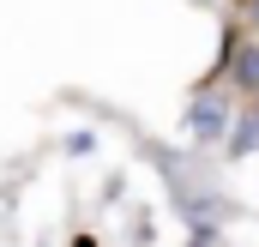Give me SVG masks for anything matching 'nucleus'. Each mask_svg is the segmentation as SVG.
I'll return each mask as SVG.
<instances>
[{"label": "nucleus", "mask_w": 259, "mask_h": 247, "mask_svg": "<svg viewBox=\"0 0 259 247\" xmlns=\"http://www.w3.org/2000/svg\"><path fill=\"white\" fill-rule=\"evenodd\" d=\"M235 78H241V91H259V49L235 55Z\"/></svg>", "instance_id": "obj_3"}, {"label": "nucleus", "mask_w": 259, "mask_h": 247, "mask_svg": "<svg viewBox=\"0 0 259 247\" xmlns=\"http://www.w3.org/2000/svg\"><path fill=\"white\" fill-rule=\"evenodd\" d=\"M187 127H193V139H217V133L229 127V109H223V103H211V97H199L193 115H187Z\"/></svg>", "instance_id": "obj_1"}, {"label": "nucleus", "mask_w": 259, "mask_h": 247, "mask_svg": "<svg viewBox=\"0 0 259 247\" xmlns=\"http://www.w3.org/2000/svg\"><path fill=\"white\" fill-rule=\"evenodd\" d=\"M253 24H259V0H253Z\"/></svg>", "instance_id": "obj_4"}, {"label": "nucleus", "mask_w": 259, "mask_h": 247, "mask_svg": "<svg viewBox=\"0 0 259 247\" xmlns=\"http://www.w3.org/2000/svg\"><path fill=\"white\" fill-rule=\"evenodd\" d=\"M229 151H235V157H247V151H259V109L235 121V133H229Z\"/></svg>", "instance_id": "obj_2"}]
</instances>
